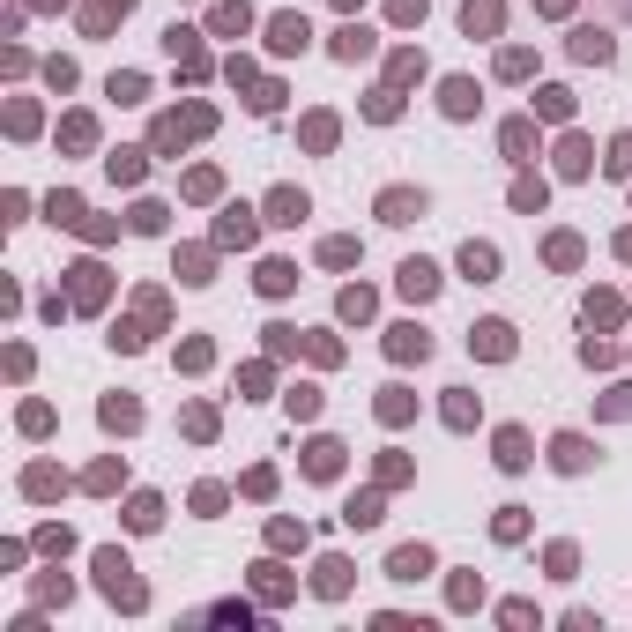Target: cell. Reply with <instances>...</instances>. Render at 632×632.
I'll use <instances>...</instances> for the list:
<instances>
[{
  "instance_id": "obj_1",
  "label": "cell",
  "mask_w": 632,
  "mask_h": 632,
  "mask_svg": "<svg viewBox=\"0 0 632 632\" xmlns=\"http://www.w3.org/2000/svg\"><path fill=\"white\" fill-rule=\"evenodd\" d=\"M417 216H425V194H409V187L380 194V224H417Z\"/></svg>"
},
{
  "instance_id": "obj_2",
  "label": "cell",
  "mask_w": 632,
  "mask_h": 632,
  "mask_svg": "<svg viewBox=\"0 0 632 632\" xmlns=\"http://www.w3.org/2000/svg\"><path fill=\"white\" fill-rule=\"evenodd\" d=\"M469 350H484V357H514V327H506V320H484V327L469 335Z\"/></svg>"
},
{
  "instance_id": "obj_3",
  "label": "cell",
  "mask_w": 632,
  "mask_h": 632,
  "mask_svg": "<svg viewBox=\"0 0 632 632\" xmlns=\"http://www.w3.org/2000/svg\"><path fill=\"white\" fill-rule=\"evenodd\" d=\"M462 268H469V283H491V276H499V253L469 238V246H462Z\"/></svg>"
},
{
  "instance_id": "obj_4",
  "label": "cell",
  "mask_w": 632,
  "mask_h": 632,
  "mask_svg": "<svg viewBox=\"0 0 632 632\" xmlns=\"http://www.w3.org/2000/svg\"><path fill=\"white\" fill-rule=\"evenodd\" d=\"M402 290H409V298H432V290H439V268H432V261H402Z\"/></svg>"
},
{
  "instance_id": "obj_5",
  "label": "cell",
  "mask_w": 632,
  "mask_h": 632,
  "mask_svg": "<svg viewBox=\"0 0 632 632\" xmlns=\"http://www.w3.org/2000/svg\"><path fill=\"white\" fill-rule=\"evenodd\" d=\"M387 350H395V357H425L432 335H425V327H395V335H387Z\"/></svg>"
},
{
  "instance_id": "obj_6",
  "label": "cell",
  "mask_w": 632,
  "mask_h": 632,
  "mask_svg": "<svg viewBox=\"0 0 632 632\" xmlns=\"http://www.w3.org/2000/svg\"><path fill=\"white\" fill-rule=\"evenodd\" d=\"M298 216H306V194H276V201H268V224H298Z\"/></svg>"
},
{
  "instance_id": "obj_7",
  "label": "cell",
  "mask_w": 632,
  "mask_h": 632,
  "mask_svg": "<svg viewBox=\"0 0 632 632\" xmlns=\"http://www.w3.org/2000/svg\"><path fill=\"white\" fill-rule=\"evenodd\" d=\"M551 462H558V469H588V439H573V432H565V439L551 446Z\"/></svg>"
},
{
  "instance_id": "obj_8",
  "label": "cell",
  "mask_w": 632,
  "mask_h": 632,
  "mask_svg": "<svg viewBox=\"0 0 632 632\" xmlns=\"http://www.w3.org/2000/svg\"><path fill=\"white\" fill-rule=\"evenodd\" d=\"M268 38H276V52H298V45H306V23H298V15H276Z\"/></svg>"
},
{
  "instance_id": "obj_9",
  "label": "cell",
  "mask_w": 632,
  "mask_h": 632,
  "mask_svg": "<svg viewBox=\"0 0 632 632\" xmlns=\"http://www.w3.org/2000/svg\"><path fill=\"white\" fill-rule=\"evenodd\" d=\"M462 23H469V38H476V30H499V0H469Z\"/></svg>"
},
{
  "instance_id": "obj_10",
  "label": "cell",
  "mask_w": 632,
  "mask_h": 632,
  "mask_svg": "<svg viewBox=\"0 0 632 632\" xmlns=\"http://www.w3.org/2000/svg\"><path fill=\"white\" fill-rule=\"evenodd\" d=\"M499 462L506 469H528V439L521 432H499Z\"/></svg>"
},
{
  "instance_id": "obj_11",
  "label": "cell",
  "mask_w": 632,
  "mask_h": 632,
  "mask_svg": "<svg viewBox=\"0 0 632 632\" xmlns=\"http://www.w3.org/2000/svg\"><path fill=\"white\" fill-rule=\"evenodd\" d=\"M573 52H581V60H610V30H581Z\"/></svg>"
},
{
  "instance_id": "obj_12",
  "label": "cell",
  "mask_w": 632,
  "mask_h": 632,
  "mask_svg": "<svg viewBox=\"0 0 632 632\" xmlns=\"http://www.w3.org/2000/svg\"><path fill=\"white\" fill-rule=\"evenodd\" d=\"M446 112L469 119V112H476V82H446Z\"/></svg>"
},
{
  "instance_id": "obj_13",
  "label": "cell",
  "mask_w": 632,
  "mask_h": 632,
  "mask_svg": "<svg viewBox=\"0 0 632 632\" xmlns=\"http://www.w3.org/2000/svg\"><path fill=\"white\" fill-rule=\"evenodd\" d=\"M320 261H327V268H350V261H357V246H350V238H327Z\"/></svg>"
},
{
  "instance_id": "obj_14",
  "label": "cell",
  "mask_w": 632,
  "mask_h": 632,
  "mask_svg": "<svg viewBox=\"0 0 632 632\" xmlns=\"http://www.w3.org/2000/svg\"><path fill=\"white\" fill-rule=\"evenodd\" d=\"M380 417H387V425H402V417H409V395H402V387H387V402H380Z\"/></svg>"
},
{
  "instance_id": "obj_15",
  "label": "cell",
  "mask_w": 632,
  "mask_h": 632,
  "mask_svg": "<svg viewBox=\"0 0 632 632\" xmlns=\"http://www.w3.org/2000/svg\"><path fill=\"white\" fill-rule=\"evenodd\" d=\"M290 283H298V276H290L283 261H268V268H261V290H290Z\"/></svg>"
},
{
  "instance_id": "obj_16",
  "label": "cell",
  "mask_w": 632,
  "mask_h": 632,
  "mask_svg": "<svg viewBox=\"0 0 632 632\" xmlns=\"http://www.w3.org/2000/svg\"><path fill=\"white\" fill-rule=\"evenodd\" d=\"M425 565H432L425 551H395V573H402V581H417V573H425Z\"/></svg>"
},
{
  "instance_id": "obj_17",
  "label": "cell",
  "mask_w": 632,
  "mask_h": 632,
  "mask_svg": "<svg viewBox=\"0 0 632 632\" xmlns=\"http://www.w3.org/2000/svg\"><path fill=\"white\" fill-rule=\"evenodd\" d=\"M335 52H343V60H357V52H372V38H365V30H343V38H335Z\"/></svg>"
},
{
  "instance_id": "obj_18",
  "label": "cell",
  "mask_w": 632,
  "mask_h": 632,
  "mask_svg": "<svg viewBox=\"0 0 632 632\" xmlns=\"http://www.w3.org/2000/svg\"><path fill=\"white\" fill-rule=\"evenodd\" d=\"M610 171H618V179L632 171V134H618V142H610Z\"/></svg>"
},
{
  "instance_id": "obj_19",
  "label": "cell",
  "mask_w": 632,
  "mask_h": 632,
  "mask_svg": "<svg viewBox=\"0 0 632 632\" xmlns=\"http://www.w3.org/2000/svg\"><path fill=\"white\" fill-rule=\"evenodd\" d=\"M343 8H357V0H343Z\"/></svg>"
}]
</instances>
